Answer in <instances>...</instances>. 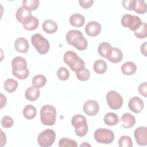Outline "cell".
<instances>
[{
    "instance_id": "1",
    "label": "cell",
    "mask_w": 147,
    "mask_h": 147,
    "mask_svg": "<svg viewBox=\"0 0 147 147\" xmlns=\"http://www.w3.org/2000/svg\"><path fill=\"white\" fill-rule=\"evenodd\" d=\"M67 42L79 51H84L88 46V42L82 32L79 30H69L65 36Z\"/></svg>"
},
{
    "instance_id": "2",
    "label": "cell",
    "mask_w": 147,
    "mask_h": 147,
    "mask_svg": "<svg viewBox=\"0 0 147 147\" xmlns=\"http://www.w3.org/2000/svg\"><path fill=\"white\" fill-rule=\"evenodd\" d=\"M12 74L17 78L23 80L29 76V69L27 67V63L25 58L21 56H16L11 61Z\"/></svg>"
},
{
    "instance_id": "3",
    "label": "cell",
    "mask_w": 147,
    "mask_h": 147,
    "mask_svg": "<svg viewBox=\"0 0 147 147\" xmlns=\"http://www.w3.org/2000/svg\"><path fill=\"white\" fill-rule=\"evenodd\" d=\"M64 62L74 72H78L84 67V61L72 51H67L63 56Z\"/></svg>"
},
{
    "instance_id": "4",
    "label": "cell",
    "mask_w": 147,
    "mask_h": 147,
    "mask_svg": "<svg viewBox=\"0 0 147 147\" xmlns=\"http://www.w3.org/2000/svg\"><path fill=\"white\" fill-rule=\"evenodd\" d=\"M40 121L44 125L52 126L56 120V110L52 105H45L40 109Z\"/></svg>"
},
{
    "instance_id": "5",
    "label": "cell",
    "mask_w": 147,
    "mask_h": 147,
    "mask_svg": "<svg viewBox=\"0 0 147 147\" xmlns=\"http://www.w3.org/2000/svg\"><path fill=\"white\" fill-rule=\"evenodd\" d=\"M71 124L75 128L76 136L82 137L88 131V125L86 117L81 114H76L71 119Z\"/></svg>"
},
{
    "instance_id": "6",
    "label": "cell",
    "mask_w": 147,
    "mask_h": 147,
    "mask_svg": "<svg viewBox=\"0 0 147 147\" xmlns=\"http://www.w3.org/2000/svg\"><path fill=\"white\" fill-rule=\"evenodd\" d=\"M30 40L32 45L38 53L44 55L49 51L50 45L48 40L40 33L33 34Z\"/></svg>"
},
{
    "instance_id": "7",
    "label": "cell",
    "mask_w": 147,
    "mask_h": 147,
    "mask_svg": "<svg viewBox=\"0 0 147 147\" xmlns=\"http://www.w3.org/2000/svg\"><path fill=\"white\" fill-rule=\"evenodd\" d=\"M94 138L99 144H110L114 140V134L113 131L105 128H99L94 132Z\"/></svg>"
},
{
    "instance_id": "8",
    "label": "cell",
    "mask_w": 147,
    "mask_h": 147,
    "mask_svg": "<svg viewBox=\"0 0 147 147\" xmlns=\"http://www.w3.org/2000/svg\"><path fill=\"white\" fill-rule=\"evenodd\" d=\"M56 139V133L54 130L47 129L41 132L37 137L38 145L42 147H49L52 145Z\"/></svg>"
},
{
    "instance_id": "9",
    "label": "cell",
    "mask_w": 147,
    "mask_h": 147,
    "mask_svg": "<svg viewBox=\"0 0 147 147\" xmlns=\"http://www.w3.org/2000/svg\"><path fill=\"white\" fill-rule=\"evenodd\" d=\"M141 18L137 16H132L130 14L123 15L121 18V24L125 28H129L131 31H136L142 24Z\"/></svg>"
},
{
    "instance_id": "10",
    "label": "cell",
    "mask_w": 147,
    "mask_h": 147,
    "mask_svg": "<svg viewBox=\"0 0 147 147\" xmlns=\"http://www.w3.org/2000/svg\"><path fill=\"white\" fill-rule=\"evenodd\" d=\"M106 100L109 107L113 110L119 109L123 105L122 96L115 91H110L107 93Z\"/></svg>"
},
{
    "instance_id": "11",
    "label": "cell",
    "mask_w": 147,
    "mask_h": 147,
    "mask_svg": "<svg viewBox=\"0 0 147 147\" xmlns=\"http://www.w3.org/2000/svg\"><path fill=\"white\" fill-rule=\"evenodd\" d=\"M134 136L136 142L141 146L147 144V128L145 126L137 127L134 131Z\"/></svg>"
},
{
    "instance_id": "12",
    "label": "cell",
    "mask_w": 147,
    "mask_h": 147,
    "mask_svg": "<svg viewBox=\"0 0 147 147\" xmlns=\"http://www.w3.org/2000/svg\"><path fill=\"white\" fill-rule=\"evenodd\" d=\"M84 112L89 116H94L96 115L99 111V105L98 103L94 100H88L83 105Z\"/></svg>"
},
{
    "instance_id": "13",
    "label": "cell",
    "mask_w": 147,
    "mask_h": 147,
    "mask_svg": "<svg viewBox=\"0 0 147 147\" xmlns=\"http://www.w3.org/2000/svg\"><path fill=\"white\" fill-rule=\"evenodd\" d=\"M102 27L100 24L96 21H90L85 26L86 34L91 37H95L100 34Z\"/></svg>"
},
{
    "instance_id": "14",
    "label": "cell",
    "mask_w": 147,
    "mask_h": 147,
    "mask_svg": "<svg viewBox=\"0 0 147 147\" xmlns=\"http://www.w3.org/2000/svg\"><path fill=\"white\" fill-rule=\"evenodd\" d=\"M129 109L135 113H141L144 107L143 100L138 96H134L131 98L129 101Z\"/></svg>"
},
{
    "instance_id": "15",
    "label": "cell",
    "mask_w": 147,
    "mask_h": 147,
    "mask_svg": "<svg viewBox=\"0 0 147 147\" xmlns=\"http://www.w3.org/2000/svg\"><path fill=\"white\" fill-rule=\"evenodd\" d=\"M136 123L135 117L130 113H126L121 117L119 123L121 126L125 129H129L133 127Z\"/></svg>"
},
{
    "instance_id": "16",
    "label": "cell",
    "mask_w": 147,
    "mask_h": 147,
    "mask_svg": "<svg viewBox=\"0 0 147 147\" xmlns=\"http://www.w3.org/2000/svg\"><path fill=\"white\" fill-rule=\"evenodd\" d=\"M22 25L25 30L32 31L37 28L39 25V21L36 17L30 16L23 21Z\"/></svg>"
},
{
    "instance_id": "17",
    "label": "cell",
    "mask_w": 147,
    "mask_h": 147,
    "mask_svg": "<svg viewBox=\"0 0 147 147\" xmlns=\"http://www.w3.org/2000/svg\"><path fill=\"white\" fill-rule=\"evenodd\" d=\"M14 48L17 52L22 53H25L29 50V42L25 38H18L14 42Z\"/></svg>"
},
{
    "instance_id": "18",
    "label": "cell",
    "mask_w": 147,
    "mask_h": 147,
    "mask_svg": "<svg viewBox=\"0 0 147 147\" xmlns=\"http://www.w3.org/2000/svg\"><path fill=\"white\" fill-rule=\"evenodd\" d=\"M123 59V53L122 51L115 47H112V49L108 55L107 59L113 63H118L122 61Z\"/></svg>"
},
{
    "instance_id": "19",
    "label": "cell",
    "mask_w": 147,
    "mask_h": 147,
    "mask_svg": "<svg viewBox=\"0 0 147 147\" xmlns=\"http://www.w3.org/2000/svg\"><path fill=\"white\" fill-rule=\"evenodd\" d=\"M146 5L144 0H132L131 10L139 14H144L146 12Z\"/></svg>"
},
{
    "instance_id": "20",
    "label": "cell",
    "mask_w": 147,
    "mask_h": 147,
    "mask_svg": "<svg viewBox=\"0 0 147 147\" xmlns=\"http://www.w3.org/2000/svg\"><path fill=\"white\" fill-rule=\"evenodd\" d=\"M31 12L32 11L28 7L22 6L17 9L16 13V18L18 22L22 23L25 19L32 16Z\"/></svg>"
},
{
    "instance_id": "21",
    "label": "cell",
    "mask_w": 147,
    "mask_h": 147,
    "mask_svg": "<svg viewBox=\"0 0 147 147\" xmlns=\"http://www.w3.org/2000/svg\"><path fill=\"white\" fill-rule=\"evenodd\" d=\"M40 94V91L39 88L34 86H31L28 88L25 91V96L27 100L30 101H34L38 98Z\"/></svg>"
},
{
    "instance_id": "22",
    "label": "cell",
    "mask_w": 147,
    "mask_h": 147,
    "mask_svg": "<svg viewBox=\"0 0 147 147\" xmlns=\"http://www.w3.org/2000/svg\"><path fill=\"white\" fill-rule=\"evenodd\" d=\"M69 21L72 26L79 28L84 25L85 23V18L80 14L75 13L70 16Z\"/></svg>"
},
{
    "instance_id": "23",
    "label": "cell",
    "mask_w": 147,
    "mask_h": 147,
    "mask_svg": "<svg viewBox=\"0 0 147 147\" xmlns=\"http://www.w3.org/2000/svg\"><path fill=\"white\" fill-rule=\"evenodd\" d=\"M137 66L132 61H127L123 63L121 66V72L125 75L130 76L136 73Z\"/></svg>"
},
{
    "instance_id": "24",
    "label": "cell",
    "mask_w": 147,
    "mask_h": 147,
    "mask_svg": "<svg viewBox=\"0 0 147 147\" xmlns=\"http://www.w3.org/2000/svg\"><path fill=\"white\" fill-rule=\"evenodd\" d=\"M42 29L44 32L49 34L55 33L58 28L57 24L53 20H47L44 21L42 25Z\"/></svg>"
},
{
    "instance_id": "25",
    "label": "cell",
    "mask_w": 147,
    "mask_h": 147,
    "mask_svg": "<svg viewBox=\"0 0 147 147\" xmlns=\"http://www.w3.org/2000/svg\"><path fill=\"white\" fill-rule=\"evenodd\" d=\"M93 69L97 74H103L107 69V65L105 60L98 59L95 61L93 65Z\"/></svg>"
},
{
    "instance_id": "26",
    "label": "cell",
    "mask_w": 147,
    "mask_h": 147,
    "mask_svg": "<svg viewBox=\"0 0 147 147\" xmlns=\"http://www.w3.org/2000/svg\"><path fill=\"white\" fill-rule=\"evenodd\" d=\"M111 49L112 47L110 44L107 42H103L99 45L98 51L100 56H101L103 58L107 59Z\"/></svg>"
},
{
    "instance_id": "27",
    "label": "cell",
    "mask_w": 147,
    "mask_h": 147,
    "mask_svg": "<svg viewBox=\"0 0 147 147\" xmlns=\"http://www.w3.org/2000/svg\"><path fill=\"white\" fill-rule=\"evenodd\" d=\"M22 113L24 117L29 120L33 119L36 115V107L31 105H26L23 109Z\"/></svg>"
},
{
    "instance_id": "28",
    "label": "cell",
    "mask_w": 147,
    "mask_h": 147,
    "mask_svg": "<svg viewBox=\"0 0 147 147\" xmlns=\"http://www.w3.org/2000/svg\"><path fill=\"white\" fill-rule=\"evenodd\" d=\"M104 122L109 126L116 125L119 122L118 115L114 113H107L104 117Z\"/></svg>"
},
{
    "instance_id": "29",
    "label": "cell",
    "mask_w": 147,
    "mask_h": 147,
    "mask_svg": "<svg viewBox=\"0 0 147 147\" xmlns=\"http://www.w3.org/2000/svg\"><path fill=\"white\" fill-rule=\"evenodd\" d=\"M47 83V78L43 75H36L34 76L32 80V83L33 86L40 88L44 87Z\"/></svg>"
},
{
    "instance_id": "30",
    "label": "cell",
    "mask_w": 147,
    "mask_h": 147,
    "mask_svg": "<svg viewBox=\"0 0 147 147\" xmlns=\"http://www.w3.org/2000/svg\"><path fill=\"white\" fill-rule=\"evenodd\" d=\"M18 85V82L16 80L13 79H7L4 82L3 87L7 92L12 93L17 88Z\"/></svg>"
},
{
    "instance_id": "31",
    "label": "cell",
    "mask_w": 147,
    "mask_h": 147,
    "mask_svg": "<svg viewBox=\"0 0 147 147\" xmlns=\"http://www.w3.org/2000/svg\"><path fill=\"white\" fill-rule=\"evenodd\" d=\"M136 37L142 39L147 36V25L145 22H142L140 27L134 32Z\"/></svg>"
},
{
    "instance_id": "32",
    "label": "cell",
    "mask_w": 147,
    "mask_h": 147,
    "mask_svg": "<svg viewBox=\"0 0 147 147\" xmlns=\"http://www.w3.org/2000/svg\"><path fill=\"white\" fill-rule=\"evenodd\" d=\"M76 76L78 80L80 81H86L90 78V72L88 69L84 67L76 72Z\"/></svg>"
},
{
    "instance_id": "33",
    "label": "cell",
    "mask_w": 147,
    "mask_h": 147,
    "mask_svg": "<svg viewBox=\"0 0 147 147\" xmlns=\"http://www.w3.org/2000/svg\"><path fill=\"white\" fill-rule=\"evenodd\" d=\"M59 147H76L78 144L76 141L68 138H63L59 141Z\"/></svg>"
},
{
    "instance_id": "34",
    "label": "cell",
    "mask_w": 147,
    "mask_h": 147,
    "mask_svg": "<svg viewBox=\"0 0 147 147\" xmlns=\"http://www.w3.org/2000/svg\"><path fill=\"white\" fill-rule=\"evenodd\" d=\"M118 145L120 147H132L133 142L131 137L127 136H121L118 140Z\"/></svg>"
},
{
    "instance_id": "35",
    "label": "cell",
    "mask_w": 147,
    "mask_h": 147,
    "mask_svg": "<svg viewBox=\"0 0 147 147\" xmlns=\"http://www.w3.org/2000/svg\"><path fill=\"white\" fill-rule=\"evenodd\" d=\"M38 0H24L22 1V6L28 7L31 11H34L39 6Z\"/></svg>"
},
{
    "instance_id": "36",
    "label": "cell",
    "mask_w": 147,
    "mask_h": 147,
    "mask_svg": "<svg viewBox=\"0 0 147 147\" xmlns=\"http://www.w3.org/2000/svg\"><path fill=\"white\" fill-rule=\"evenodd\" d=\"M57 76L59 79L62 81H65L69 78V72L66 68L60 67L57 71Z\"/></svg>"
},
{
    "instance_id": "37",
    "label": "cell",
    "mask_w": 147,
    "mask_h": 147,
    "mask_svg": "<svg viewBox=\"0 0 147 147\" xmlns=\"http://www.w3.org/2000/svg\"><path fill=\"white\" fill-rule=\"evenodd\" d=\"M14 124V120L9 116H4L1 119V125L4 128L11 127Z\"/></svg>"
},
{
    "instance_id": "38",
    "label": "cell",
    "mask_w": 147,
    "mask_h": 147,
    "mask_svg": "<svg viewBox=\"0 0 147 147\" xmlns=\"http://www.w3.org/2000/svg\"><path fill=\"white\" fill-rule=\"evenodd\" d=\"M94 3V0H80L79 3L80 6L84 9H88L91 7Z\"/></svg>"
},
{
    "instance_id": "39",
    "label": "cell",
    "mask_w": 147,
    "mask_h": 147,
    "mask_svg": "<svg viewBox=\"0 0 147 147\" xmlns=\"http://www.w3.org/2000/svg\"><path fill=\"white\" fill-rule=\"evenodd\" d=\"M138 92L143 96L145 98L147 96V87L146 82L140 84L138 87Z\"/></svg>"
},
{
    "instance_id": "40",
    "label": "cell",
    "mask_w": 147,
    "mask_h": 147,
    "mask_svg": "<svg viewBox=\"0 0 147 147\" xmlns=\"http://www.w3.org/2000/svg\"><path fill=\"white\" fill-rule=\"evenodd\" d=\"M122 6L127 10H131L132 0H123L122 1Z\"/></svg>"
},
{
    "instance_id": "41",
    "label": "cell",
    "mask_w": 147,
    "mask_h": 147,
    "mask_svg": "<svg viewBox=\"0 0 147 147\" xmlns=\"http://www.w3.org/2000/svg\"><path fill=\"white\" fill-rule=\"evenodd\" d=\"M1 146H3L4 145H5L6 144V135L3 133V131L1 130Z\"/></svg>"
},
{
    "instance_id": "42",
    "label": "cell",
    "mask_w": 147,
    "mask_h": 147,
    "mask_svg": "<svg viewBox=\"0 0 147 147\" xmlns=\"http://www.w3.org/2000/svg\"><path fill=\"white\" fill-rule=\"evenodd\" d=\"M1 109L5 106L6 104V98L2 93L1 94Z\"/></svg>"
},
{
    "instance_id": "43",
    "label": "cell",
    "mask_w": 147,
    "mask_h": 147,
    "mask_svg": "<svg viewBox=\"0 0 147 147\" xmlns=\"http://www.w3.org/2000/svg\"><path fill=\"white\" fill-rule=\"evenodd\" d=\"M141 52L143 55L146 56V42H144L141 46Z\"/></svg>"
}]
</instances>
